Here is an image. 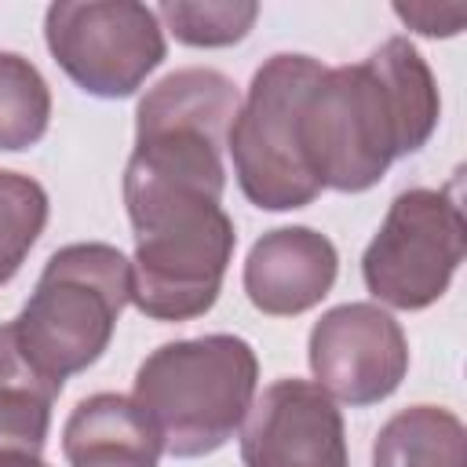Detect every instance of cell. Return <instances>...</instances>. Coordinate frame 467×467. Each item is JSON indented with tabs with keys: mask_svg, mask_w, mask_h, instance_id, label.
Returning a JSON list of instances; mask_svg holds the SVG:
<instances>
[{
	"mask_svg": "<svg viewBox=\"0 0 467 467\" xmlns=\"http://www.w3.org/2000/svg\"><path fill=\"white\" fill-rule=\"evenodd\" d=\"M321 73L325 66L310 55H270L237 106L226 150L241 193L263 212L306 208L321 193L299 146V113Z\"/></svg>",
	"mask_w": 467,
	"mask_h": 467,
	"instance_id": "obj_5",
	"label": "cell"
},
{
	"mask_svg": "<svg viewBox=\"0 0 467 467\" xmlns=\"http://www.w3.org/2000/svg\"><path fill=\"white\" fill-rule=\"evenodd\" d=\"M306 361L332 401L365 409L401 387L409 339L379 303H343L314 321Z\"/></svg>",
	"mask_w": 467,
	"mask_h": 467,
	"instance_id": "obj_9",
	"label": "cell"
},
{
	"mask_svg": "<svg viewBox=\"0 0 467 467\" xmlns=\"http://www.w3.org/2000/svg\"><path fill=\"white\" fill-rule=\"evenodd\" d=\"M62 383L44 376L18 347L15 325H0V460L40 456L51 427V405Z\"/></svg>",
	"mask_w": 467,
	"mask_h": 467,
	"instance_id": "obj_13",
	"label": "cell"
},
{
	"mask_svg": "<svg viewBox=\"0 0 467 467\" xmlns=\"http://www.w3.org/2000/svg\"><path fill=\"white\" fill-rule=\"evenodd\" d=\"M51 124V88L40 69L15 51H0V150L36 146Z\"/></svg>",
	"mask_w": 467,
	"mask_h": 467,
	"instance_id": "obj_15",
	"label": "cell"
},
{
	"mask_svg": "<svg viewBox=\"0 0 467 467\" xmlns=\"http://www.w3.org/2000/svg\"><path fill=\"white\" fill-rule=\"evenodd\" d=\"M339 274L336 244L310 226L263 234L244 259V292L270 317H296L317 306Z\"/></svg>",
	"mask_w": 467,
	"mask_h": 467,
	"instance_id": "obj_11",
	"label": "cell"
},
{
	"mask_svg": "<svg viewBox=\"0 0 467 467\" xmlns=\"http://www.w3.org/2000/svg\"><path fill=\"white\" fill-rule=\"evenodd\" d=\"M47 226V193L36 179L0 168V285L26 263L29 248Z\"/></svg>",
	"mask_w": 467,
	"mask_h": 467,
	"instance_id": "obj_16",
	"label": "cell"
},
{
	"mask_svg": "<svg viewBox=\"0 0 467 467\" xmlns=\"http://www.w3.org/2000/svg\"><path fill=\"white\" fill-rule=\"evenodd\" d=\"M128 303L131 263L124 252L102 241H77L47 259L11 325L26 358L55 383H66L102 358Z\"/></svg>",
	"mask_w": 467,
	"mask_h": 467,
	"instance_id": "obj_4",
	"label": "cell"
},
{
	"mask_svg": "<svg viewBox=\"0 0 467 467\" xmlns=\"http://www.w3.org/2000/svg\"><path fill=\"white\" fill-rule=\"evenodd\" d=\"M372 467H467V431L441 405H409L379 427Z\"/></svg>",
	"mask_w": 467,
	"mask_h": 467,
	"instance_id": "obj_14",
	"label": "cell"
},
{
	"mask_svg": "<svg viewBox=\"0 0 467 467\" xmlns=\"http://www.w3.org/2000/svg\"><path fill=\"white\" fill-rule=\"evenodd\" d=\"M244 467H350L343 416L310 379H277L252 398L241 423Z\"/></svg>",
	"mask_w": 467,
	"mask_h": 467,
	"instance_id": "obj_10",
	"label": "cell"
},
{
	"mask_svg": "<svg viewBox=\"0 0 467 467\" xmlns=\"http://www.w3.org/2000/svg\"><path fill=\"white\" fill-rule=\"evenodd\" d=\"M259 358L241 336H197L157 347L135 372V401L164 452L179 460L223 449L255 398Z\"/></svg>",
	"mask_w": 467,
	"mask_h": 467,
	"instance_id": "obj_3",
	"label": "cell"
},
{
	"mask_svg": "<svg viewBox=\"0 0 467 467\" xmlns=\"http://www.w3.org/2000/svg\"><path fill=\"white\" fill-rule=\"evenodd\" d=\"M237 106L241 91L226 73L204 66L175 69L139 99L131 157L226 186L223 146Z\"/></svg>",
	"mask_w": 467,
	"mask_h": 467,
	"instance_id": "obj_8",
	"label": "cell"
},
{
	"mask_svg": "<svg viewBox=\"0 0 467 467\" xmlns=\"http://www.w3.org/2000/svg\"><path fill=\"white\" fill-rule=\"evenodd\" d=\"M157 18L179 44L190 47H230L248 36L259 18L255 0H219V4H190V0H164Z\"/></svg>",
	"mask_w": 467,
	"mask_h": 467,
	"instance_id": "obj_17",
	"label": "cell"
},
{
	"mask_svg": "<svg viewBox=\"0 0 467 467\" xmlns=\"http://www.w3.org/2000/svg\"><path fill=\"white\" fill-rule=\"evenodd\" d=\"M441 117L431 66L409 36L383 40L365 62L325 69L299 113V146L321 190L361 193L398 157L427 146Z\"/></svg>",
	"mask_w": 467,
	"mask_h": 467,
	"instance_id": "obj_1",
	"label": "cell"
},
{
	"mask_svg": "<svg viewBox=\"0 0 467 467\" xmlns=\"http://www.w3.org/2000/svg\"><path fill=\"white\" fill-rule=\"evenodd\" d=\"M394 15L423 36H456L467 22V4H460V0H452V4H434V0L394 4Z\"/></svg>",
	"mask_w": 467,
	"mask_h": 467,
	"instance_id": "obj_18",
	"label": "cell"
},
{
	"mask_svg": "<svg viewBox=\"0 0 467 467\" xmlns=\"http://www.w3.org/2000/svg\"><path fill=\"white\" fill-rule=\"evenodd\" d=\"M0 467H47L40 456H11V460H0Z\"/></svg>",
	"mask_w": 467,
	"mask_h": 467,
	"instance_id": "obj_19",
	"label": "cell"
},
{
	"mask_svg": "<svg viewBox=\"0 0 467 467\" xmlns=\"http://www.w3.org/2000/svg\"><path fill=\"white\" fill-rule=\"evenodd\" d=\"M467 252L463 208L445 190L412 186L387 208L361 255L365 288L394 310H423L449 292Z\"/></svg>",
	"mask_w": 467,
	"mask_h": 467,
	"instance_id": "obj_6",
	"label": "cell"
},
{
	"mask_svg": "<svg viewBox=\"0 0 467 467\" xmlns=\"http://www.w3.org/2000/svg\"><path fill=\"white\" fill-rule=\"evenodd\" d=\"M124 204L135 230L131 303L153 321H190L215 306L237 234L223 190L128 157Z\"/></svg>",
	"mask_w": 467,
	"mask_h": 467,
	"instance_id": "obj_2",
	"label": "cell"
},
{
	"mask_svg": "<svg viewBox=\"0 0 467 467\" xmlns=\"http://www.w3.org/2000/svg\"><path fill=\"white\" fill-rule=\"evenodd\" d=\"M161 452L153 420L128 394H91L77 401L62 427L69 467H157Z\"/></svg>",
	"mask_w": 467,
	"mask_h": 467,
	"instance_id": "obj_12",
	"label": "cell"
},
{
	"mask_svg": "<svg viewBox=\"0 0 467 467\" xmlns=\"http://www.w3.org/2000/svg\"><path fill=\"white\" fill-rule=\"evenodd\" d=\"M44 40L66 77L95 99H128L164 62V26L135 0H58Z\"/></svg>",
	"mask_w": 467,
	"mask_h": 467,
	"instance_id": "obj_7",
	"label": "cell"
}]
</instances>
